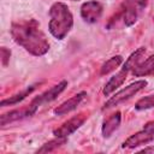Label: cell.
I'll use <instances>...</instances> for the list:
<instances>
[{"label":"cell","instance_id":"1","mask_svg":"<svg viewBox=\"0 0 154 154\" xmlns=\"http://www.w3.org/2000/svg\"><path fill=\"white\" fill-rule=\"evenodd\" d=\"M10 31L14 42L35 57L43 55L49 49L48 40L35 19L13 22Z\"/></svg>","mask_w":154,"mask_h":154},{"label":"cell","instance_id":"2","mask_svg":"<svg viewBox=\"0 0 154 154\" xmlns=\"http://www.w3.org/2000/svg\"><path fill=\"white\" fill-rule=\"evenodd\" d=\"M73 17L69 7L63 2H54L49 10V32L57 38L63 40L72 29Z\"/></svg>","mask_w":154,"mask_h":154},{"label":"cell","instance_id":"3","mask_svg":"<svg viewBox=\"0 0 154 154\" xmlns=\"http://www.w3.org/2000/svg\"><path fill=\"white\" fill-rule=\"evenodd\" d=\"M146 85H147V82L143 81V79L136 81V82L129 84L128 87L123 88V89L119 90L117 94H114L112 97H109V99L106 101V103L103 105V109L114 107V106H117V105H119V103H122V102L129 100L131 96H134L135 94H137L141 89H143Z\"/></svg>","mask_w":154,"mask_h":154},{"label":"cell","instance_id":"4","mask_svg":"<svg viewBox=\"0 0 154 154\" xmlns=\"http://www.w3.org/2000/svg\"><path fill=\"white\" fill-rule=\"evenodd\" d=\"M147 5V0H125L120 11L122 19L126 26L132 25L137 20L138 12Z\"/></svg>","mask_w":154,"mask_h":154},{"label":"cell","instance_id":"5","mask_svg":"<svg viewBox=\"0 0 154 154\" xmlns=\"http://www.w3.org/2000/svg\"><path fill=\"white\" fill-rule=\"evenodd\" d=\"M88 116L85 113H79L72 118H70L69 120L64 122L59 128H57L54 130V135L57 137H67L69 135L73 134L78 128H81L83 125V123L87 120Z\"/></svg>","mask_w":154,"mask_h":154},{"label":"cell","instance_id":"6","mask_svg":"<svg viewBox=\"0 0 154 154\" xmlns=\"http://www.w3.org/2000/svg\"><path fill=\"white\" fill-rule=\"evenodd\" d=\"M103 7L99 1H87L81 7V16L87 23H96L102 16Z\"/></svg>","mask_w":154,"mask_h":154},{"label":"cell","instance_id":"7","mask_svg":"<svg viewBox=\"0 0 154 154\" xmlns=\"http://www.w3.org/2000/svg\"><path fill=\"white\" fill-rule=\"evenodd\" d=\"M37 108H38L37 106H35L34 103H30L29 106L22 107V108H19V109H13V111H11V112L5 113V114L1 116V118H0V124H1L2 126H5V125L8 124V123H13V122L20 120V119H23V118L30 117V116H32V114L36 112Z\"/></svg>","mask_w":154,"mask_h":154},{"label":"cell","instance_id":"8","mask_svg":"<svg viewBox=\"0 0 154 154\" xmlns=\"http://www.w3.org/2000/svg\"><path fill=\"white\" fill-rule=\"evenodd\" d=\"M66 85H67V82L66 81H61L60 83H58V84H55L54 87H52L51 89H48V90H46L45 93H42L41 95H38L37 97H35L32 101H31V103H34L35 106H41L42 103H46V102H51V101H53L54 99H57V96L66 88Z\"/></svg>","mask_w":154,"mask_h":154},{"label":"cell","instance_id":"9","mask_svg":"<svg viewBox=\"0 0 154 154\" xmlns=\"http://www.w3.org/2000/svg\"><path fill=\"white\" fill-rule=\"evenodd\" d=\"M129 72H130V71L123 66V69H122L118 73H116V75L106 83V85H105V88H103V90H102L103 95H105V96H109L116 89H118V88L125 82L126 76H128Z\"/></svg>","mask_w":154,"mask_h":154},{"label":"cell","instance_id":"10","mask_svg":"<svg viewBox=\"0 0 154 154\" xmlns=\"http://www.w3.org/2000/svg\"><path fill=\"white\" fill-rule=\"evenodd\" d=\"M153 138H154L153 135H150L143 130V131L136 132V134L131 135L129 138H126L123 143V148H135V147H138L142 144H147V143L152 142Z\"/></svg>","mask_w":154,"mask_h":154},{"label":"cell","instance_id":"11","mask_svg":"<svg viewBox=\"0 0 154 154\" xmlns=\"http://www.w3.org/2000/svg\"><path fill=\"white\" fill-rule=\"evenodd\" d=\"M85 95H87V94H85L84 91H81V93L76 94L75 96H72L71 99L66 100V101L63 102L60 106H58V107L54 109V113H55L57 116H63V114H66V113L73 111V109L82 102V100L85 97Z\"/></svg>","mask_w":154,"mask_h":154},{"label":"cell","instance_id":"12","mask_svg":"<svg viewBox=\"0 0 154 154\" xmlns=\"http://www.w3.org/2000/svg\"><path fill=\"white\" fill-rule=\"evenodd\" d=\"M120 120H122V116L120 112H116L113 114H111L102 124V136L103 137H109L120 125Z\"/></svg>","mask_w":154,"mask_h":154},{"label":"cell","instance_id":"13","mask_svg":"<svg viewBox=\"0 0 154 154\" xmlns=\"http://www.w3.org/2000/svg\"><path fill=\"white\" fill-rule=\"evenodd\" d=\"M132 75L136 77H146L149 75H154V54L146 59L143 63H140L132 70Z\"/></svg>","mask_w":154,"mask_h":154},{"label":"cell","instance_id":"14","mask_svg":"<svg viewBox=\"0 0 154 154\" xmlns=\"http://www.w3.org/2000/svg\"><path fill=\"white\" fill-rule=\"evenodd\" d=\"M144 53H146V48H144V47H140L138 49H136L135 52H132V53L130 54V57L125 60L124 67L128 69L129 71H132V70L140 64V60H141V58L143 57Z\"/></svg>","mask_w":154,"mask_h":154},{"label":"cell","instance_id":"15","mask_svg":"<svg viewBox=\"0 0 154 154\" xmlns=\"http://www.w3.org/2000/svg\"><path fill=\"white\" fill-rule=\"evenodd\" d=\"M35 85H31V87H28L26 89H24V90H22L20 93H18V94H14L13 96H10L8 99H5V100H2L1 101V106H10V105H14V103H18L19 101H22V100H24L28 95H30L34 90H35Z\"/></svg>","mask_w":154,"mask_h":154},{"label":"cell","instance_id":"16","mask_svg":"<svg viewBox=\"0 0 154 154\" xmlns=\"http://www.w3.org/2000/svg\"><path fill=\"white\" fill-rule=\"evenodd\" d=\"M123 63V57L122 55H114L112 58H109L108 60H106L100 70V75H108L109 72L114 71L120 64Z\"/></svg>","mask_w":154,"mask_h":154},{"label":"cell","instance_id":"17","mask_svg":"<svg viewBox=\"0 0 154 154\" xmlns=\"http://www.w3.org/2000/svg\"><path fill=\"white\" fill-rule=\"evenodd\" d=\"M65 142H66V137H57V138H54L52 141H48L41 148H38L37 153H49V152H53L57 148H59L60 146H63Z\"/></svg>","mask_w":154,"mask_h":154},{"label":"cell","instance_id":"18","mask_svg":"<svg viewBox=\"0 0 154 154\" xmlns=\"http://www.w3.org/2000/svg\"><path fill=\"white\" fill-rule=\"evenodd\" d=\"M152 107H154V95L144 96V97L140 99L135 105V108L137 111H143V109H148Z\"/></svg>","mask_w":154,"mask_h":154},{"label":"cell","instance_id":"19","mask_svg":"<svg viewBox=\"0 0 154 154\" xmlns=\"http://www.w3.org/2000/svg\"><path fill=\"white\" fill-rule=\"evenodd\" d=\"M1 61L4 66H7L8 61H10V57H11V51L7 49L6 47H1Z\"/></svg>","mask_w":154,"mask_h":154},{"label":"cell","instance_id":"20","mask_svg":"<svg viewBox=\"0 0 154 154\" xmlns=\"http://www.w3.org/2000/svg\"><path fill=\"white\" fill-rule=\"evenodd\" d=\"M143 130H144V131H147L148 134H150V135H153V136H154V120L146 123V124H144V126H143Z\"/></svg>","mask_w":154,"mask_h":154},{"label":"cell","instance_id":"21","mask_svg":"<svg viewBox=\"0 0 154 154\" xmlns=\"http://www.w3.org/2000/svg\"><path fill=\"white\" fill-rule=\"evenodd\" d=\"M153 150H154V148H146V149H143L142 152H143V153H147V152H153Z\"/></svg>","mask_w":154,"mask_h":154},{"label":"cell","instance_id":"22","mask_svg":"<svg viewBox=\"0 0 154 154\" xmlns=\"http://www.w3.org/2000/svg\"><path fill=\"white\" fill-rule=\"evenodd\" d=\"M72 1H77V0H72Z\"/></svg>","mask_w":154,"mask_h":154}]
</instances>
